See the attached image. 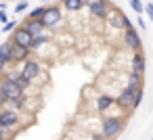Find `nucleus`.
<instances>
[{"label":"nucleus","mask_w":153,"mask_h":140,"mask_svg":"<svg viewBox=\"0 0 153 140\" xmlns=\"http://www.w3.org/2000/svg\"><path fill=\"white\" fill-rule=\"evenodd\" d=\"M124 44H126V48H130L132 52H134V50H140L143 40H140V36H138V32H136L134 27H130V29L124 32Z\"/></svg>","instance_id":"6"},{"label":"nucleus","mask_w":153,"mask_h":140,"mask_svg":"<svg viewBox=\"0 0 153 140\" xmlns=\"http://www.w3.org/2000/svg\"><path fill=\"white\" fill-rule=\"evenodd\" d=\"M21 73L34 84V82L40 77V65H38V61H34V59L23 61V65H21Z\"/></svg>","instance_id":"5"},{"label":"nucleus","mask_w":153,"mask_h":140,"mask_svg":"<svg viewBox=\"0 0 153 140\" xmlns=\"http://www.w3.org/2000/svg\"><path fill=\"white\" fill-rule=\"evenodd\" d=\"M130 9L136 11V13H143L145 11V4L140 2V0H130Z\"/></svg>","instance_id":"20"},{"label":"nucleus","mask_w":153,"mask_h":140,"mask_svg":"<svg viewBox=\"0 0 153 140\" xmlns=\"http://www.w3.org/2000/svg\"><path fill=\"white\" fill-rule=\"evenodd\" d=\"M7 21H9V17H7V11H4V9H0V23L4 25Z\"/></svg>","instance_id":"25"},{"label":"nucleus","mask_w":153,"mask_h":140,"mask_svg":"<svg viewBox=\"0 0 153 140\" xmlns=\"http://www.w3.org/2000/svg\"><path fill=\"white\" fill-rule=\"evenodd\" d=\"M23 27L32 34V36H38V34H44V23H42V19H27L25 23H23Z\"/></svg>","instance_id":"11"},{"label":"nucleus","mask_w":153,"mask_h":140,"mask_svg":"<svg viewBox=\"0 0 153 140\" xmlns=\"http://www.w3.org/2000/svg\"><path fill=\"white\" fill-rule=\"evenodd\" d=\"M86 9H88L90 15L97 17V19H107V15H109V11H107V2H97V4L86 7Z\"/></svg>","instance_id":"12"},{"label":"nucleus","mask_w":153,"mask_h":140,"mask_svg":"<svg viewBox=\"0 0 153 140\" xmlns=\"http://www.w3.org/2000/svg\"><path fill=\"white\" fill-rule=\"evenodd\" d=\"M53 38H51V34H38V36H34L32 38V44H30V48L32 50H38L40 46H44V44H48Z\"/></svg>","instance_id":"14"},{"label":"nucleus","mask_w":153,"mask_h":140,"mask_svg":"<svg viewBox=\"0 0 153 140\" xmlns=\"http://www.w3.org/2000/svg\"><path fill=\"white\" fill-rule=\"evenodd\" d=\"M7 102H9V96H7L2 90H0V107H2V105H7Z\"/></svg>","instance_id":"27"},{"label":"nucleus","mask_w":153,"mask_h":140,"mask_svg":"<svg viewBox=\"0 0 153 140\" xmlns=\"http://www.w3.org/2000/svg\"><path fill=\"white\" fill-rule=\"evenodd\" d=\"M61 4H63V9H67L71 13H78L84 9V0H61Z\"/></svg>","instance_id":"17"},{"label":"nucleus","mask_w":153,"mask_h":140,"mask_svg":"<svg viewBox=\"0 0 153 140\" xmlns=\"http://www.w3.org/2000/svg\"><path fill=\"white\" fill-rule=\"evenodd\" d=\"M25 9H30V4H27V2H25V0H21V2H17V7H15V9H13V11H15V13H17V15H19V13H23V11H25Z\"/></svg>","instance_id":"21"},{"label":"nucleus","mask_w":153,"mask_h":140,"mask_svg":"<svg viewBox=\"0 0 153 140\" xmlns=\"http://www.w3.org/2000/svg\"><path fill=\"white\" fill-rule=\"evenodd\" d=\"M140 102H143V88H138V90H136V96H134V109H136V107H140Z\"/></svg>","instance_id":"22"},{"label":"nucleus","mask_w":153,"mask_h":140,"mask_svg":"<svg viewBox=\"0 0 153 140\" xmlns=\"http://www.w3.org/2000/svg\"><path fill=\"white\" fill-rule=\"evenodd\" d=\"M44 9H46V4H44V7H36V9H32L30 15H27V19H40V17L44 15Z\"/></svg>","instance_id":"19"},{"label":"nucleus","mask_w":153,"mask_h":140,"mask_svg":"<svg viewBox=\"0 0 153 140\" xmlns=\"http://www.w3.org/2000/svg\"><path fill=\"white\" fill-rule=\"evenodd\" d=\"M126 88H132V90L143 88V73L130 71V73H128V77H126Z\"/></svg>","instance_id":"13"},{"label":"nucleus","mask_w":153,"mask_h":140,"mask_svg":"<svg viewBox=\"0 0 153 140\" xmlns=\"http://www.w3.org/2000/svg\"><path fill=\"white\" fill-rule=\"evenodd\" d=\"M97 2H107V0H84V4L90 7V4H97Z\"/></svg>","instance_id":"28"},{"label":"nucleus","mask_w":153,"mask_h":140,"mask_svg":"<svg viewBox=\"0 0 153 140\" xmlns=\"http://www.w3.org/2000/svg\"><path fill=\"white\" fill-rule=\"evenodd\" d=\"M130 67H132V71H136V73H145L147 61H145V55H143L140 50H134V55H132V59H130Z\"/></svg>","instance_id":"10"},{"label":"nucleus","mask_w":153,"mask_h":140,"mask_svg":"<svg viewBox=\"0 0 153 140\" xmlns=\"http://www.w3.org/2000/svg\"><path fill=\"white\" fill-rule=\"evenodd\" d=\"M0 140H7V132H4L2 125H0Z\"/></svg>","instance_id":"29"},{"label":"nucleus","mask_w":153,"mask_h":140,"mask_svg":"<svg viewBox=\"0 0 153 140\" xmlns=\"http://www.w3.org/2000/svg\"><path fill=\"white\" fill-rule=\"evenodd\" d=\"M115 102V98H111L109 94H101L99 98H97V109L103 113V111H107V109H111V105Z\"/></svg>","instance_id":"16"},{"label":"nucleus","mask_w":153,"mask_h":140,"mask_svg":"<svg viewBox=\"0 0 153 140\" xmlns=\"http://www.w3.org/2000/svg\"><path fill=\"white\" fill-rule=\"evenodd\" d=\"M17 123H19L17 111H11V109L0 111V125H2V127H15Z\"/></svg>","instance_id":"9"},{"label":"nucleus","mask_w":153,"mask_h":140,"mask_svg":"<svg viewBox=\"0 0 153 140\" xmlns=\"http://www.w3.org/2000/svg\"><path fill=\"white\" fill-rule=\"evenodd\" d=\"M30 52H32L30 46H21V44H15V42H13L11 63H23V61H27V59H30Z\"/></svg>","instance_id":"7"},{"label":"nucleus","mask_w":153,"mask_h":140,"mask_svg":"<svg viewBox=\"0 0 153 140\" xmlns=\"http://www.w3.org/2000/svg\"><path fill=\"white\" fill-rule=\"evenodd\" d=\"M11 52H13V40H7V42L0 44V57L7 63H11Z\"/></svg>","instance_id":"18"},{"label":"nucleus","mask_w":153,"mask_h":140,"mask_svg":"<svg viewBox=\"0 0 153 140\" xmlns=\"http://www.w3.org/2000/svg\"><path fill=\"white\" fill-rule=\"evenodd\" d=\"M15 25H17L15 21H7V23L2 25V32H13V29H15Z\"/></svg>","instance_id":"24"},{"label":"nucleus","mask_w":153,"mask_h":140,"mask_svg":"<svg viewBox=\"0 0 153 140\" xmlns=\"http://www.w3.org/2000/svg\"><path fill=\"white\" fill-rule=\"evenodd\" d=\"M92 140H105V138H103V136H101V134H99V136H94V138H92Z\"/></svg>","instance_id":"30"},{"label":"nucleus","mask_w":153,"mask_h":140,"mask_svg":"<svg viewBox=\"0 0 153 140\" xmlns=\"http://www.w3.org/2000/svg\"><path fill=\"white\" fill-rule=\"evenodd\" d=\"M40 19H42V23H44V27H46V29H51V27L59 25V23H61V19H63L61 7H57V4H46L44 15H42Z\"/></svg>","instance_id":"3"},{"label":"nucleus","mask_w":153,"mask_h":140,"mask_svg":"<svg viewBox=\"0 0 153 140\" xmlns=\"http://www.w3.org/2000/svg\"><path fill=\"white\" fill-rule=\"evenodd\" d=\"M7 65H9V63H7L2 57H0V75H4V69H7Z\"/></svg>","instance_id":"26"},{"label":"nucleus","mask_w":153,"mask_h":140,"mask_svg":"<svg viewBox=\"0 0 153 140\" xmlns=\"http://www.w3.org/2000/svg\"><path fill=\"white\" fill-rule=\"evenodd\" d=\"M122 130H124V119H120V117H105L103 125H101V136L105 140H113Z\"/></svg>","instance_id":"1"},{"label":"nucleus","mask_w":153,"mask_h":140,"mask_svg":"<svg viewBox=\"0 0 153 140\" xmlns=\"http://www.w3.org/2000/svg\"><path fill=\"white\" fill-rule=\"evenodd\" d=\"M134 96H136V90H132V88H124V90L117 94L115 105H117L120 109L132 111V109H134Z\"/></svg>","instance_id":"4"},{"label":"nucleus","mask_w":153,"mask_h":140,"mask_svg":"<svg viewBox=\"0 0 153 140\" xmlns=\"http://www.w3.org/2000/svg\"><path fill=\"white\" fill-rule=\"evenodd\" d=\"M122 27H124V29H130V27H132V21H130L126 15H122Z\"/></svg>","instance_id":"23"},{"label":"nucleus","mask_w":153,"mask_h":140,"mask_svg":"<svg viewBox=\"0 0 153 140\" xmlns=\"http://www.w3.org/2000/svg\"><path fill=\"white\" fill-rule=\"evenodd\" d=\"M0 90L9 96V100H11V98H23V94H25V90H23L11 75H4L2 80H0Z\"/></svg>","instance_id":"2"},{"label":"nucleus","mask_w":153,"mask_h":140,"mask_svg":"<svg viewBox=\"0 0 153 140\" xmlns=\"http://www.w3.org/2000/svg\"><path fill=\"white\" fill-rule=\"evenodd\" d=\"M4 75H11V77H13V80H15V82H17V84L23 88V90H27V88L32 86V82H30V80H27V77L21 73V71H7Z\"/></svg>","instance_id":"15"},{"label":"nucleus","mask_w":153,"mask_h":140,"mask_svg":"<svg viewBox=\"0 0 153 140\" xmlns=\"http://www.w3.org/2000/svg\"><path fill=\"white\" fill-rule=\"evenodd\" d=\"M32 38H34V36H32V34H30V32L21 25V27H15V29H13V38H11V40H13L15 44L30 46V44H32Z\"/></svg>","instance_id":"8"}]
</instances>
